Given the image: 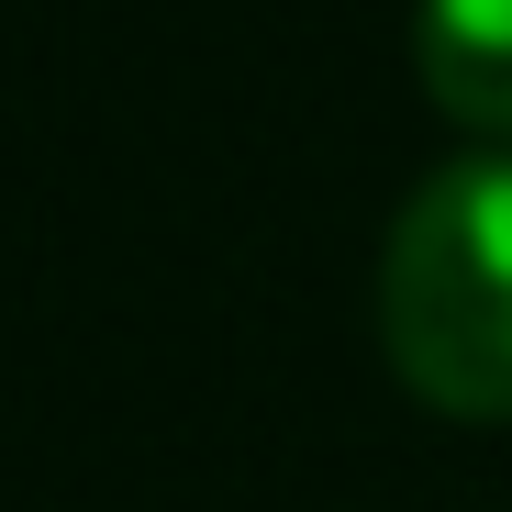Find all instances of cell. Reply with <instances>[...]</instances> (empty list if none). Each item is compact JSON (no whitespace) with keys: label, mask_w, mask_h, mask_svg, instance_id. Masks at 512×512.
Instances as JSON below:
<instances>
[{"label":"cell","mask_w":512,"mask_h":512,"mask_svg":"<svg viewBox=\"0 0 512 512\" xmlns=\"http://www.w3.org/2000/svg\"><path fill=\"white\" fill-rule=\"evenodd\" d=\"M390 368L446 412H512V156L468 145L423 167L379 245Z\"/></svg>","instance_id":"obj_1"},{"label":"cell","mask_w":512,"mask_h":512,"mask_svg":"<svg viewBox=\"0 0 512 512\" xmlns=\"http://www.w3.org/2000/svg\"><path fill=\"white\" fill-rule=\"evenodd\" d=\"M412 67L457 123L512 134V0H412Z\"/></svg>","instance_id":"obj_2"}]
</instances>
